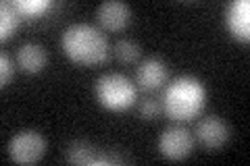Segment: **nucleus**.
Returning <instances> with one entry per match:
<instances>
[{
	"label": "nucleus",
	"mask_w": 250,
	"mask_h": 166,
	"mask_svg": "<svg viewBox=\"0 0 250 166\" xmlns=\"http://www.w3.org/2000/svg\"><path fill=\"white\" fill-rule=\"evenodd\" d=\"M62 52L77 65L96 67L108 58V42L104 34L90 23H75L69 25L61 39Z\"/></svg>",
	"instance_id": "f257e3e1"
},
{
	"label": "nucleus",
	"mask_w": 250,
	"mask_h": 166,
	"mask_svg": "<svg viewBox=\"0 0 250 166\" xmlns=\"http://www.w3.org/2000/svg\"><path fill=\"white\" fill-rule=\"evenodd\" d=\"M207 104V88L192 75L177 77L163 93V112L173 121H192Z\"/></svg>",
	"instance_id": "f03ea898"
},
{
	"label": "nucleus",
	"mask_w": 250,
	"mask_h": 166,
	"mask_svg": "<svg viewBox=\"0 0 250 166\" xmlns=\"http://www.w3.org/2000/svg\"><path fill=\"white\" fill-rule=\"evenodd\" d=\"M96 98L106 110L121 112L136 104L138 90L129 77L121 73H106L96 81Z\"/></svg>",
	"instance_id": "7ed1b4c3"
},
{
	"label": "nucleus",
	"mask_w": 250,
	"mask_h": 166,
	"mask_svg": "<svg viewBox=\"0 0 250 166\" xmlns=\"http://www.w3.org/2000/svg\"><path fill=\"white\" fill-rule=\"evenodd\" d=\"M46 154V139L34 129L19 131L9 141V156L19 164H34Z\"/></svg>",
	"instance_id": "20e7f679"
},
{
	"label": "nucleus",
	"mask_w": 250,
	"mask_h": 166,
	"mask_svg": "<svg viewBox=\"0 0 250 166\" xmlns=\"http://www.w3.org/2000/svg\"><path fill=\"white\" fill-rule=\"evenodd\" d=\"M192 148H194L192 133L188 131L186 127H179V125L167 127L159 137L161 154L165 158H169V160H182V158L190 156Z\"/></svg>",
	"instance_id": "39448f33"
},
{
	"label": "nucleus",
	"mask_w": 250,
	"mask_h": 166,
	"mask_svg": "<svg viewBox=\"0 0 250 166\" xmlns=\"http://www.w3.org/2000/svg\"><path fill=\"white\" fill-rule=\"evenodd\" d=\"M67 162L71 164H121L125 156L117 152H104V149L94 148L88 141H75L67 148Z\"/></svg>",
	"instance_id": "423d86ee"
},
{
	"label": "nucleus",
	"mask_w": 250,
	"mask_h": 166,
	"mask_svg": "<svg viewBox=\"0 0 250 166\" xmlns=\"http://www.w3.org/2000/svg\"><path fill=\"white\" fill-rule=\"evenodd\" d=\"M225 27L229 34L240 39L248 42L250 39V2L248 0H233L225 9Z\"/></svg>",
	"instance_id": "0eeeda50"
},
{
	"label": "nucleus",
	"mask_w": 250,
	"mask_h": 166,
	"mask_svg": "<svg viewBox=\"0 0 250 166\" xmlns=\"http://www.w3.org/2000/svg\"><path fill=\"white\" fill-rule=\"evenodd\" d=\"M96 19L108 31H121L131 23V9L119 0H106L98 6Z\"/></svg>",
	"instance_id": "6e6552de"
},
{
	"label": "nucleus",
	"mask_w": 250,
	"mask_h": 166,
	"mask_svg": "<svg viewBox=\"0 0 250 166\" xmlns=\"http://www.w3.org/2000/svg\"><path fill=\"white\" fill-rule=\"evenodd\" d=\"M196 137L205 148L217 149L229 139V127L219 116H205L196 125Z\"/></svg>",
	"instance_id": "1a4fd4ad"
},
{
	"label": "nucleus",
	"mask_w": 250,
	"mask_h": 166,
	"mask_svg": "<svg viewBox=\"0 0 250 166\" xmlns=\"http://www.w3.org/2000/svg\"><path fill=\"white\" fill-rule=\"evenodd\" d=\"M167 79H169V69L161 58L150 56V58L142 60V65L138 69V85L142 90L154 92V90L163 88V85L167 83Z\"/></svg>",
	"instance_id": "9d476101"
},
{
	"label": "nucleus",
	"mask_w": 250,
	"mask_h": 166,
	"mask_svg": "<svg viewBox=\"0 0 250 166\" xmlns=\"http://www.w3.org/2000/svg\"><path fill=\"white\" fill-rule=\"evenodd\" d=\"M46 60H48V56H46V50L40 44L25 42L23 46H19L17 62L25 73H40V71L46 67Z\"/></svg>",
	"instance_id": "9b49d317"
},
{
	"label": "nucleus",
	"mask_w": 250,
	"mask_h": 166,
	"mask_svg": "<svg viewBox=\"0 0 250 166\" xmlns=\"http://www.w3.org/2000/svg\"><path fill=\"white\" fill-rule=\"evenodd\" d=\"M19 19H21V15L15 9V4L4 0V2L0 4V39H2V42L15 36V31L19 27Z\"/></svg>",
	"instance_id": "f8f14e48"
},
{
	"label": "nucleus",
	"mask_w": 250,
	"mask_h": 166,
	"mask_svg": "<svg viewBox=\"0 0 250 166\" xmlns=\"http://www.w3.org/2000/svg\"><path fill=\"white\" fill-rule=\"evenodd\" d=\"M115 54L121 62L131 65V62L140 60V46L136 42H131V39H119L117 46H115Z\"/></svg>",
	"instance_id": "ddd939ff"
},
{
	"label": "nucleus",
	"mask_w": 250,
	"mask_h": 166,
	"mask_svg": "<svg viewBox=\"0 0 250 166\" xmlns=\"http://www.w3.org/2000/svg\"><path fill=\"white\" fill-rule=\"evenodd\" d=\"M15 4V9L19 11L21 17H38L40 13H44L46 9L50 6L48 0H17V2H13Z\"/></svg>",
	"instance_id": "4468645a"
},
{
	"label": "nucleus",
	"mask_w": 250,
	"mask_h": 166,
	"mask_svg": "<svg viewBox=\"0 0 250 166\" xmlns=\"http://www.w3.org/2000/svg\"><path fill=\"white\" fill-rule=\"evenodd\" d=\"M15 75V65H13V58L9 56L6 52L0 54V85H9L11 79Z\"/></svg>",
	"instance_id": "2eb2a0df"
},
{
	"label": "nucleus",
	"mask_w": 250,
	"mask_h": 166,
	"mask_svg": "<svg viewBox=\"0 0 250 166\" xmlns=\"http://www.w3.org/2000/svg\"><path fill=\"white\" fill-rule=\"evenodd\" d=\"M161 110H163V106L159 102L152 98H146V100H142V104H140V116L146 118V121H152V118L159 116Z\"/></svg>",
	"instance_id": "dca6fc26"
}]
</instances>
